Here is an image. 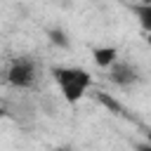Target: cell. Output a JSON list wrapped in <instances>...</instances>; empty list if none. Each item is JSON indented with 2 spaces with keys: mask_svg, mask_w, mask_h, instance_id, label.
<instances>
[{
  "mask_svg": "<svg viewBox=\"0 0 151 151\" xmlns=\"http://www.w3.org/2000/svg\"><path fill=\"white\" fill-rule=\"evenodd\" d=\"M52 78L59 87V94L68 104H78L92 87V73L83 66H54Z\"/></svg>",
  "mask_w": 151,
  "mask_h": 151,
  "instance_id": "cell-1",
  "label": "cell"
},
{
  "mask_svg": "<svg viewBox=\"0 0 151 151\" xmlns=\"http://www.w3.org/2000/svg\"><path fill=\"white\" fill-rule=\"evenodd\" d=\"M38 80V64L28 57H17L7 68V83L17 90H28Z\"/></svg>",
  "mask_w": 151,
  "mask_h": 151,
  "instance_id": "cell-2",
  "label": "cell"
},
{
  "mask_svg": "<svg viewBox=\"0 0 151 151\" xmlns=\"http://www.w3.org/2000/svg\"><path fill=\"white\" fill-rule=\"evenodd\" d=\"M106 73H109V80L113 85H120V87H130V85L142 80L139 66L132 64V61H123V59H118L111 68H106Z\"/></svg>",
  "mask_w": 151,
  "mask_h": 151,
  "instance_id": "cell-3",
  "label": "cell"
},
{
  "mask_svg": "<svg viewBox=\"0 0 151 151\" xmlns=\"http://www.w3.org/2000/svg\"><path fill=\"white\" fill-rule=\"evenodd\" d=\"M92 59H94V66L106 71L120 59V52L116 45H97V47H92Z\"/></svg>",
  "mask_w": 151,
  "mask_h": 151,
  "instance_id": "cell-4",
  "label": "cell"
},
{
  "mask_svg": "<svg viewBox=\"0 0 151 151\" xmlns=\"http://www.w3.org/2000/svg\"><path fill=\"white\" fill-rule=\"evenodd\" d=\"M139 5H149L151 7V0H139Z\"/></svg>",
  "mask_w": 151,
  "mask_h": 151,
  "instance_id": "cell-5",
  "label": "cell"
}]
</instances>
